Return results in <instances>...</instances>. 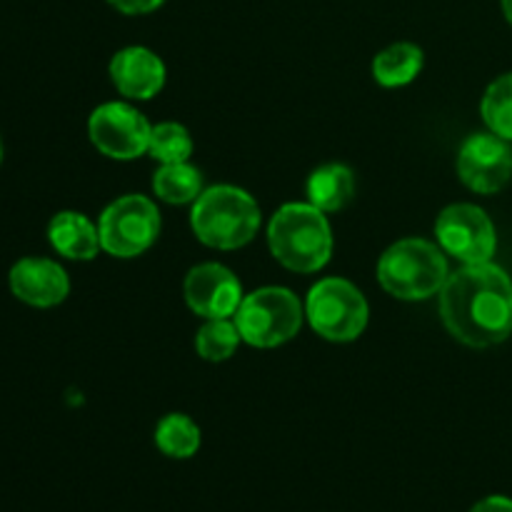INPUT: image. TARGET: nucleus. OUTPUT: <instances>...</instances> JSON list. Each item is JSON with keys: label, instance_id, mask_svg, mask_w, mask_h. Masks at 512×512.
Returning <instances> with one entry per match:
<instances>
[{"label": "nucleus", "instance_id": "13", "mask_svg": "<svg viewBox=\"0 0 512 512\" xmlns=\"http://www.w3.org/2000/svg\"><path fill=\"white\" fill-rule=\"evenodd\" d=\"M115 88L128 98L148 100L160 93L165 83L163 60L148 48H125L110 63Z\"/></svg>", "mask_w": 512, "mask_h": 512}, {"label": "nucleus", "instance_id": "10", "mask_svg": "<svg viewBox=\"0 0 512 512\" xmlns=\"http://www.w3.org/2000/svg\"><path fill=\"white\" fill-rule=\"evenodd\" d=\"M458 173L475 193H498L512 175L510 145L495 133L470 135L460 148Z\"/></svg>", "mask_w": 512, "mask_h": 512}, {"label": "nucleus", "instance_id": "20", "mask_svg": "<svg viewBox=\"0 0 512 512\" xmlns=\"http://www.w3.org/2000/svg\"><path fill=\"white\" fill-rule=\"evenodd\" d=\"M150 153L163 165L168 163H188L193 153V140L190 133L178 123H160L150 133Z\"/></svg>", "mask_w": 512, "mask_h": 512}, {"label": "nucleus", "instance_id": "22", "mask_svg": "<svg viewBox=\"0 0 512 512\" xmlns=\"http://www.w3.org/2000/svg\"><path fill=\"white\" fill-rule=\"evenodd\" d=\"M113 8H118L120 13L128 15H138V13H150L158 5H163V0H108Z\"/></svg>", "mask_w": 512, "mask_h": 512}, {"label": "nucleus", "instance_id": "21", "mask_svg": "<svg viewBox=\"0 0 512 512\" xmlns=\"http://www.w3.org/2000/svg\"><path fill=\"white\" fill-rule=\"evenodd\" d=\"M238 340H240L238 325L228 323L225 318H215L200 328L198 340H195V348H198V353L203 355L205 360H215V363H218V360H228L230 355L235 353Z\"/></svg>", "mask_w": 512, "mask_h": 512}, {"label": "nucleus", "instance_id": "8", "mask_svg": "<svg viewBox=\"0 0 512 512\" xmlns=\"http://www.w3.org/2000/svg\"><path fill=\"white\" fill-rule=\"evenodd\" d=\"M90 140L103 155L115 160H130L150 148L153 128L143 113L125 103H105L90 115Z\"/></svg>", "mask_w": 512, "mask_h": 512}, {"label": "nucleus", "instance_id": "12", "mask_svg": "<svg viewBox=\"0 0 512 512\" xmlns=\"http://www.w3.org/2000/svg\"><path fill=\"white\" fill-rule=\"evenodd\" d=\"M10 290L18 300L33 308H50L63 303L70 283L65 270L48 258H23L10 268Z\"/></svg>", "mask_w": 512, "mask_h": 512}, {"label": "nucleus", "instance_id": "2", "mask_svg": "<svg viewBox=\"0 0 512 512\" xmlns=\"http://www.w3.org/2000/svg\"><path fill=\"white\" fill-rule=\"evenodd\" d=\"M268 240L275 258L298 273L320 270L333 253L330 225L315 205L290 203L280 208L270 220Z\"/></svg>", "mask_w": 512, "mask_h": 512}, {"label": "nucleus", "instance_id": "6", "mask_svg": "<svg viewBox=\"0 0 512 512\" xmlns=\"http://www.w3.org/2000/svg\"><path fill=\"white\" fill-rule=\"evenodd\" d=\"M310 325L323 338L348 343L365 330L368 323V303L355 285L348 280H320L308 295Z\"/></svg>", "mask_w": 512, "mask_h": 512}, {"label": "nucleus", "instance_id": "5", "mask_svg": "<svg viewBox=\"0 0 512 512\" xmlns=\"http://www.w3.org/2000/svg\"><path fill=\"white\" fill-rule=\"evenodd\" d=\"M303 310L298 298L285 288H263L243 298L238 308L240 338L255 348H275L298 335Z\"/></svg>", "mask_w": 512, "mask_h": 512}, {"label": "nucleus", "instance_id": "15", "mask_svg": "<svg viewBox=\"0 0 512 512\" xmlns=\"http://www.w3.org/2000/svg\"><path fill=\"white\" fill-rule=\"evenodd\" d=\"M355 178L345 165H323L308 180V198L323 213H335L353 200Z\"/></svg>", "mask_w": 512, "mask_h": 512}, {"label": "nucleus", "instance_id": "16", "mask_svg": "<svg viewBox=\"0 0 512 512\" xmlns=\"http://www.w3.org/2000/svg\"><path fill=\"white\" fill-rule=\"evenodd\" d=\"M423 68V50L413 43H395L373 60V75L385 88H398L415 80Z\"/></svg>", "mask_w": 512, "mask_h": 512}, {"label": "nucleus", "instance_id": "11", "mask_svg": "<svg viewBox=\"0 0 512 512\" xmlns=\"http://www.w3.org/2000/svg\"><path fill=\"white\" fill-rule=\"evenodd\" d=\"M185 300L203 318H228L243 303L240 283L228 268L218 263L198 265L185 278Z\"/></svg>", "mask_w": 512, "mask_h": 512}, {"label": "nucleus", "instance_id": "1", "mask_svg": "<svg viewBox=\"0 0 512 512\" xmlns=\"http://www.w3.org/2000/svg\"><path fill=\"white\" fill-rule=\"evenodd\" d=\"M440 313L460 343L473 348L503 343L512 333V280L498 265H465L445 280Z\"/></svg>", "mask_w": 512, "mask_h": 512}, {"label": "nucleus", "instance_id": "9", "mask_svg": "<svg viewBox=\"0 0 512 512\" xmlns=\"http://www.w3.org/2000/svg\"><path fill=\"white\" fill-rule=\"evenodd\" d=\"M440 245L465 265L490 263L495 253V228L488 215L468 203L450 205L435 225Z\"/></svg>", "mask_w": 512, "mask_h": 512}, {"label": "nucleus", "instance_id": "7", "mask_svg": "<svg viewBox=\"0 0 512 512\" xmlns=\"http://www.w3.org/2000/svg\"><path fill=\"white\" fill-rule=\"evenodd\" d=\"M100 245L115 258H133L155 243L160 230L158 208L143 195H125L100 215Z\"/></svg>", "mask_w": 512, "mask_h": 512}, {"label": "nucleus", "instance_id": "3", "mask_svg": "<svg viewBox=\"0 0 512 512\" xmlns=\"http://www.w3.org/2000/svg\"><path fill=\"white\" fill-rule=\"evenodd\" d=\"M258 225V203L245 190L230 188V185L205 190L193 208L195 235L210 248H240L253 240Z\"/></svg>", "mask_w": 512, "mask_h": 512}, {"label": "nucleus", "instance_id": "18", "mask_svg": "<svg viewBox=\"0 0 512 512\" xmlns=\"http://www.w3.org/2000/svg\"><path fill=\"white\" fill-rule=\"evenodd\" d=\"M155 443L170 458H190L200 448V428L188 415H165L155 430Z\"/></svg>", "mask_w": 512, "mask_h": 512}, {"label": "nucleus", "instance_id": "17", "mask_svg": "<svg viewBox=\"0 0 512 512\" xmlns=\"http://www.w3.org/2000/svg\"><path fill=\"white\" fill-rule=\"evenodd\" d=\"M203 178L188 163H168L155 173L153 190L165 203H190L200 195Z\"/></svg>", "mask_w": 512, "mask_h": 512}, {"label": "nucleus", "instance_id": "14", "mask_svg": "<svg viewBox=\"0 0 512 512\" xmlns=\"http://www.w3.org/2000/svg\"><path fill=\"white\" fill-rule=\"evenodd\" d=\"M48 240L60 255L70 260H93L103 248L100 230H95V225L85 215L73 213V210L58 213L50 220Z\"/></svg>", "mask_w": 512, "mask_h": 512}, {"label": "nucleus", "instance_id": "19", "mask_svg": "<svg viewBox=\"0 0 512 512\" xmlns=\"http://www.w3.org/2000/svg\"><path fill=\"white\" fill-rule=\"evenodd\" d=\"M483 118L495 135L512 140V73L488 88L483 98Z\"/></svg>", "mask_w": 512, "mask_h": 512}, {"label": "nucleus", "instance_id": "23", "mask_svg": "<svg viewBox=\"0 0 512 512\" xmlns=\"http://www.w3.org/2000/svg\"><path fill=\"white\" fill-rule=\"evenodd\" d=\"M470 512H512V500L503 498V495H493V498H485L478 505H473Z\"/></svg>", "mask_w": 512, "mask_h": 512}, {"label": "nucleus", "instance_id": "25", "mask_svg": "<svg viewBox=\"0 0 512 512\" xmlns=\"http://www.w3.org/2000/svg\"><path fill=\"white\" fill-rule=\"evenodd\" d=\"M0 160H3V143H0Z\"/></svg>", "mask_w": 512, "mask_h": 512}, {"label": "nucleus", "instance_id": "24", "mask_svg": "<svg viewBox=\"0 0 512 512\" xmlns=\"http://www.w3.org/2000/svg\"><path fill=\"white\" fill-rule=\"evenodd\" d=\"M503 10H505V18L512 25V0H503Z\"/></svg>", "mask_w": 512, "mask_h": 512}, {"label": "nucleus", "instance_id": "4", "mask_svg": "<svg viewBox=\"0 0 512 512\" xmlns=\"http://www.w3.org/2000/svg\"><path fill=\"white\" fill-rule=\"evenodd\" d=\"M378 278L380 285L395 298L423 300L443 290L448 280V263L428 240H400L380 258Z\"/></svg>", "mask_w": 512, "mask_h": 512}]
</instances>
